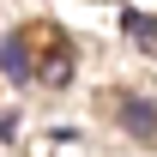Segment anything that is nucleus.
Here are the masks:
<instances>
[{
  "label": "nucleus",
  "mask_w": 157,
  "mask_h": 157,
  "mask_svg": "<svg viewBox=\"0 0 157 157\" xmlns=\"http://www.w3.org/2000/svg\"><path fill=\"white\" fill-rule=\"evenodd\" d=\"M0 73L12 78V85H30L36 78V67H30V30H18V36L0 42Z\"/></svg>",
  "instance_id": "obj_1"
},
{
  "label": "nucleus",
  "mask_w": 157,
  "mask_h": 157,
  "mask_svg": "<svg viewBox=\"0 0 157 157\" xmlns=\"http://www.w3.org/2000/svg\"><path fill=\"white\" fill-rule=\"evenodd\" d=\"M127 36H139V42H151V36H157V24H151V18H139V12H133V18H127Z\"/></svg>",
  "instance_id": "obj_4"
},
{
  "label": "nucleus",
  "mask_w": 157,
  "mask_h": 157,
  "mask_svg": "<svg viewBox=\"0 0 157 157\" xmlns=\"http://www.w3.org/2000/svg\"><path fill=\"white\" fill-rule=\"evenodd\" d=\"M36 78H48V85H67V78H73V55H67V42H60V36H55V48L42 55Z\"/></svg>",
  "instance_id": "obj_3"
},
{
  "label": "nucleus",
  "mask_w": 157,
  "mask_h": 157,
  "mask_svg": "<svg viewBox=\"0 0 157 157\" xmlns=\"http://www.w3.org/2000/svg\"><path fill=\"white\" fill-rule=\"evenodd\" d=\"M121 127H127L133 139L151 145V139H157V109H151L145 97H127V103H121Z\"/></svg>",
  "instance_id": "obj_2"
}]
</instances>
